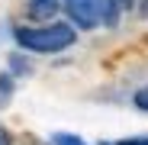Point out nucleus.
<instances>
[{"mask_svg": "<svg viewBox=\"0 0 148 145\" xmlns=\"http://www.w3.org/2000/svg\"><path fill=\"white\" fill-rule=\"evenodd\" d=\"M77 32L68 23H52V26H29V29H16V42L36 55H52V52H64L68 45H74Z\"/></svg>", "mask_w": 148, "mask_h": 145, "instance_id": "f257e3e1", "label": "nucleus"}, {"mask_svg": "<svg viewBox=\"0 0 148 145\" xmlns=\"http://www.w3.org/2000/svg\"><path fill=\"white\" fill-rule=\"evenodd\" d=\"M103 3L106 0H64V10L81 29H97L103 23Z\"/></svg>", "mask_w": 148, "mask_h": 145, "instance_id": "f03ea898", "label": "nucleus"}, {"mask_svg": "<svg viewBox=\"0 0 148 145\" xmlns=\"http://www.w3.org/2000/svg\"><path fill=\"white\" fill-rule=\"evenodd\" d=\"M61 3H64V0H32V3H29V13H32L36 19H52Z\"/></svg>", "mask_w": 148, "mask_h": 145, "instance_id": "7ed1b4c3", "label": "nucleus"}, {"mask_svg": "<svg viewBox=\"0 0 148 145\" xmlns=\"http://www.w3.org/2000/svg\"><path fill=\"white\" fill-rule=\"evenodd\" d=\"M52 145H87V142L77 139V135H71V132H55L52 135Z\"/></svg>", "mask_w": 148, "mask_h": 145, "instance_id": "20e7f679", "label": "nucleus"}, {"mask_svg": "<svg viewBox=\"0 0 148 145\" xmlns=\"http://www.w3.org/2000/svg\"><path fill=\"white\" fill-rule=\"evenodd\" d=\"M135 107L148 113V87H142V90H135Z\"/></svg>", "mask_w": 148, "mask_h": 145, "instance_id": "39448f33", "label": "nucleus"}, {"mask_svg": "<svg viewBox=\"0 0 148 145\" xmlns=\"http://www.w3.org/2000/svg\"><path fill=\"white\" fill-rule=\"evenodd\" d=\"M10 93H13V84H10V78L3 74V84H0V107H3V100H7Z\"/></svg>", "mask_w": 148, "mask_h": 145, "instance_id": "423d86ee", "label": "nucleus"}, {"mask_svg": "<svg viewBox=\"0 0 148 145\" xmlns=\"http://www.w3.org/2000/svg\"><path fill=\"white\" fill-rule=\"evenodd\" d=\"M119 145H148V139H126V142H119Z\"/></svg>", "mask_w": 148, "mask_h": 145, "instance_id": "0eeeda50", "label": "nucleus"}, {"mask_svg": "<svg viewBox=\"0 0 148 145\" xmlns=\"http://www.w3.org/2000/svg\"><path fill=\"white\" fill-rule=\"evenodd\" d=\"M116 3H119V7H132V0H116Z\"/></svg>", "mask_w": 148, "mask_h": 145, "instance_id": "6e6552de", "label": "nucleus"}, {"mask_svg": "<svg viewBox=\"0 0 148 145\" xmlns=\"http://www.w3.org/2000/svg\"><path fill=\"white\" fill-rule=\"evenodd\" d=\"M100 145H113V142H100Z\"/></svg>", "mask_w": 148, "mask_h": 145, "instance_id": "1a4fd4ad", "label": "nucleus"}, {"mask_svg": "<svg viewBox=\"0 0 148 145\" xmlns=\"http://www.w3.org/2000/svg\"><path fill=\"white\" fill-rule=\"evenodd\" d=\"M0 145H3V139H0Z\"/></svg>", "mask_w": 148, "mask_h": 145, "instance_id": "9d476101", "label": "nucleus"}]
</instances>
